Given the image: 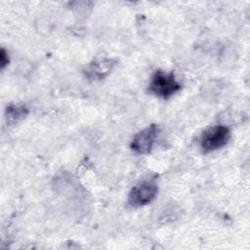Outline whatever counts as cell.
I'll return each mask as SVG.
<instances>
[{
  "mask_svg": "<svg viewBox=\"0 0 250 250\" xmlns=\"http://www.w3.org/2000/svg\"><path fill=\"white\" fill-rule=\"evenodd\" d=\"M230 138V131L227 126H213L203 132L200 138V146L204 152L217 150L225 146Z\"/></svg>",
  "mask_w": 250,
  "mask_h": 250,
  "instance_id": "obj_2",
  "label": "cell"
},
{
  "mask_svg": "<svg viewBox=\"0 0 250 250\" xmlns=\"http://www.w3.org/2000/svg\"><path fill=\"white\" fill-rule=\"evenodd\" d=\"M7 119L9 124L17 123L23 119L27 115V109L23 106H8L7 110Z\"/></svg>",
  "mask_w": 250,
  "mask_h": 250,
  "instance_id": "obj_6",
  "label": "cell"
},
{
  "mask_svg": "<svg viewBox=\"0 0 250 250\" xmlns=\"http://www.w3.org/2000/svg\"><path fill=\"white\" fill-rule=\"evenodd\" d=\"M181 89V84L177 81L173 72L157 70L151 76L148 91L161 99H168Z\"/></svg>",
  "mask_w": 250,
  "mask_h": 250,
  "instance_id": "obj_1",
  "label": "cell"
},
{
  "mask_svg": "<svg viewBox=\"0 0 250 250\" xmlns=\"http://www.w3.org/2000/svg\"><path fill=\"white\" fill-rule=\"evenodd\" d=\"M157 191L158 187L153 181H144L131 189L128 203L133 207L145 206L155 198Z\"/></svg>",
  "mask_w": 250,
  "mask_h": 250,
  "instance_id": "obj_4",
  "label": "cell"
},
{
  "mask_svg": "<svg viewBox=\"0 0 250 250\" xmlns=\"http://www.w3.org/2000/svg\"><path fill=\"white\" fill-rule=\"evenodd\" d=\"M0 62H1V68L2 69L9 63V57H8V55H7V53L4 49H2L1 53H0Z\"/></svg>",
  "mask_w": 250,
  "mask_h": 250,
  "instance_id": "obj_7",
  "label": "cell"
},
{
  "mask_svg": "<svg viewBox=\"0 0 250 250\" xmlns=\"http://www.w3.org/2000/svg\"><path fill=\"white\" fill-rule=\"evenodd\" d=\"M159 134V126L156 124H150L135 135L131 143V148L138 154L149 153Z\"/></svg>",
  "mask_w": 250,
  "mask_h": 250,
  "instance_id": "obj_3",
  "label": "cell"
},
{
  "mask_svg": "<svg viewBox=\"0 0 250 250\" xmlns=\"http://www.w3.org/2000/svg\"><path fill=\"white\" fill-rule=\"evenodd\" d=\"M116 64V61L112 59H99L90 62L84 69L85 75L92 80H100L105 77Z\"/></svg>",
  "mask_w": 250,
  "mask_h": 250,
  "instance_id": "obj_5",
  "label": "cell"
}]
</instances>
